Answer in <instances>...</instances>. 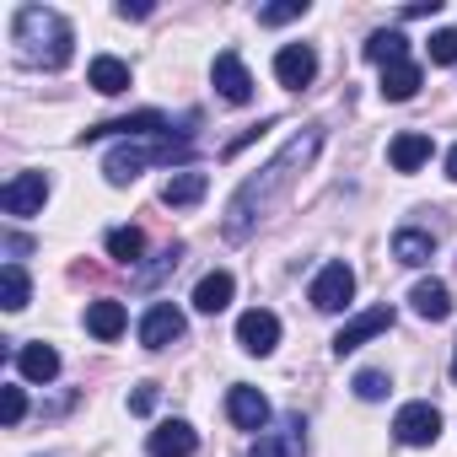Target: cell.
<instances>
[{"instance_id":"obj_7","label":"cell","mask_w":457,"mask_h":457,"mask_svg":"<svg viewBox=\"0 0 457 457\" xmlns=\"http://www.w3.org/2000/svg\"><path fill=\"white\" fill-rule=\"evenodd\" d=\"M393 436H398L403 446H430V441L441 436V409H430V403H403L398 420H393Z\"/></svg>"},{"instance_id":"obj_15","label":"cell","mask_w":457,"mask_h":457,"mask_svg":"<svg viewBox=\"0 0 457 457\" xmlns=\"http://www.w3.org/2000/svg\"><path fill=\"white\" fill-rule=\"evenodd\" d=\"M302 446H307V425L286 420L280 430H259V441L248 446V457H302Z\"/></svg>"},{"instance_id":"obj_11","label":"cell","mask_w":457,"mask_h":457,"mask_svg":"<svg viewBox=\"0 0 457 457\" xmlns=\"http://www.w3.org/2000/svg\"><path fill=\"white\" fill-rule=\"evenodd\" d=\"M237 345H243L248 355H270V350L280 345V318L264 312V307L243 312V318H237Z\"/></svg>"},{"instance_id":"obj_33","label":"cell","mask_w":457,"mask_h":457,"mask_svg":"<svg viewBox=\"0 0 457 457\" xmlns=\"http://www.w3.org/2000/svg\"><path fill=\"white\" fill-rule=\"evenodd\" d=\"M151 409H156V382H140L129 393V414H151Z\"/></svg>"},{"instance_id":"obj_29","label":"cell","mask_w":457,"mask_h":457,"mask_svg":"<svg viewBox=\"0 0 457 457\" xmlns=\"http://www.w3.org/2000/svg\"><path fill=\"white\" fill-rule=\"evenodd\" d=\"M296 17H307V0H280V6H264V12H259L264 28H286V22H296Z\"/></svg>"},{"instance_id":"obj_30","label":"cell","mask_w":457,"mask_h":457,"mask_svg":"<svg viewBox=\"0 0 457 457\" xmlns=\"http://www.w3.org/2000/svg\"><path fill=\"white\" fill-rule=\"evenodd\" d=\"M387 377L382 371H355V398H366V403H377V398H387Z\"/></svg>"},{"instance_id":"obj_28","label":"cell","mask_w":457,"mask_h":457,"mask_svg":"<svg viewBox=\"0 0 457 457\" xmlns=\"http://www.w3.org/2000/svg\"><path fill=\"white\" fill-rule=\"evenodd\" d=\"M178 264H183V243H167L162 259H156L151 270H135V286H156V280H162L167 270H178Z\"/></svg>"},{"instance_id":"obj_17","label":"cell","mask_w":457,"mask_h":457,"mask_svg":"<svg viewBox=\"0 0 457 457\" xmlns=\"http://www.w3.org/2000/svg\"><path fill=\"white\" fill-rule=\"evenodd\" d=\"M409 302H414V312H420L425 323H446V318H452V291H446L441 280H420V286L409 291Z\"/></svg>"},{"instance_id":"obj_22","label":"cell","mask_w":457,"mask_h":457,"mask_svg":"<svg viewBox=\"0 0 457 457\" xmlns=\"http://www.w3.org/2000/svg\"><path fill=\"white\" fill-rule=\"evenodd\" d=\"M430 253H436V237L430 232H414V226L393 232V259L398 264H430Z\"/></svg>"},{"instance_id":"obj_13","label":"cell","mask_w":457,"mask_h":457,"mask_svg":"<svg viewBox=\"0 0 457 457\" xmlns=\"http://www.w3.org/2000/svg\"><path fill=\"white\" fill-rule=\"evenodd\" d=\"M194 446H199V436H194L188 420H162V425L145 436V452H151V457H194Z\"/></svg>"},{"instance_id":"obj_34","label":"cell","mask_w":457,"mask_h":457,"mask_svg":"<svg viewBox=\"0 0 457 457\" xmlns=\"http://www.w3.org/2000/svg\"><path fill=\"white\" fill-rule=\"evenodd\" d=\"M119 17H124V22H129V17L140 22V17H151V6H145V0H124V6H119Z\"/></svg>"},{"instance_id":"obj_1","label":"cell","mask_w":457,"mask_h":457,"mask_svg":"<svg viewBox=\"0 0 457 457\" xmlns=\"http://www.w3.org/2000/svg\"><path fill=\"white\" fill-rule=\"evenodd\" d=\"M318 145H323V129H302V135H296V140H291V145H286L264 172H259V178H248V183L237 188V199L226 204V237L243 243L253 226H259V215H264V210H270L291 183H296V172L318 156Z\"/></svg>"},{"instance_id":"obj_26","label":"cell","mask_w":457,"mask_h":457,"mask_svg":"<svg viewBox=\"0 0 457 457\" xmlns=\"http://www.w3.org/2000/svg\"><path fill=\"white\" fill-rule=\"evenodd\" d=\"M28 291H33V286H28V270L12 259L6 270H0V302H6V312H22V307H28Z\"/></svg>"},{"instance_id":"obj_25","label":"cell","mask_w":457,"mask_h":457,"mask_svg":"<svg viewBox=\"0 0 457 457\" xmlns=\"http://www.w3.org/2000/svg\"><path fill=\"white\" fill-rule=\"evenodd\" d=\"M87 328L97 339H119L124 334V302H92L87 307Z\"/></svg>"},{"instance_id":"obj_14","label":"cell","mask_w":457,"mask_h":457,"mask_svg":"<svg viewBox=\"0 0 457 457\" xmlns=\"http://www.w3.org/2000/svg\"><path fill=\"white\" fill-rule=\"evenodd\" d=\"M275 76H280V87L302 92V87H312V76H318V54H312L307 44H286V49L275 54Z\"/></svg>"},{"instance_id":"obj_18","label":"cell","mask_w":457,"mask_h":457,"mask_svg":"<svg viewBox=\"0 0 457 457\" xmlns=\"http://www.w3.org/2000/svg\"><path fill=\"white\" fill-rule=\"evenodd\" d=\"M17 371L28 382H54L60 377V350L54 345H22L17 350Z\"/></svg>"},{"instance_id":"obj_35","label":"cell","mask_w":457,"mask_h":457,"mask_svg":"<svg viewBox=\"0 0 457 457\" xmlns=\"http://www.w3.org/2000/svg\"><path fill=\"white\" fill-rule=\"evenodd\" d=\"M446 178H452V183H457V145H452V151H446Z\"/></svg>"},{"instance_id":"obj_16","label":"cell","mask_w":457,"mask_h":457,"mask_svg":"<svg viewBox=\"0 0 457 457\" xmlns=\"http://www.w3.org/2000/svg\"><path fill=\"white\" fill-rule=\"evenodd\" d=\"M232 291H237V280H232V275H226V270H210V275L194 286V307L215 318V312H226V307H232Z\"/></svg>"},{"instance_id":"obj_3","label":"cell","mask_w":457,"mask_h":457,"mask_svg":"<svg viewBox=\"0 0 457 457\" xmlns=\"http://www.w3.org/2000/svg\"><path fill=\"white\" fill-rule=\"evenodd\" d=\"M172 162H188V140L156 135V140H129V145L108 151L103 172H108V183H135L145 167H172Z\"/></svg>"},{"instance_id":"obj_5","label":"cell","mask_w":457,"mask_h":457,"mask_svg":"<svg viewBox=\"0 0 457 457\" xmlns=\"http://www.w3.org/2000/svg\"><path fill=\"white\" fill-rule=\"evenodd\" d=\"M355 296V270L350 264H323L318 280H312V307L318 312H345Z\"/></svg>"},{"instance_id":"obj_36","label":"cell","mask_w":457,"mask_h":457,"mask_svg":"<svg viewBox=\"0 0 457 457\" xmlns=\"http://www.w3.org/2000/svg\"><path fill=\"white\" fill-rule=\"evenodd\" d=\"M452 382H457V355H452Z\"/></svg>"},{"instance_id":"obj_12","label":"cell","mask_w":457,"mask_h":457,"mask_svg":"<svg viewBox=\"0 0 457 457\" xmlns=\"http://www.w3.org/2000/svg\"><path fill=\"white\" fill-rule=\"evenodd\" d=\"M226 414H232L237 430H264V425H270V398H264L259 387L237 382L232 393H226Z\"/></svg>"},{"instance_id":"obj_32","label":"cell","mask_w":457,"mask_h":457,"mask_svg":"<svg viewBox=\"0 0 457 457\" xmlns=\"http://www.w3.org/2000/svg\"><path fill=\"white\" fill-rule=\"evenodd\" d=\"M28 414V398H22V387H0V420L6 425H17Z\"/></svg>"},{"instance_id":"obj_6","label":"cell","mask_w":457,"mask_h":457,"mask_svg":"<svg viewBox=\"0 0 457 457\" xmlns=\"http://www.w3.org/2000/svg\"><path fill=\"white\" fill-rule=\"evenodd\" d=\"M49 199V178L44 172H17L6 188H0V210L6 215H38Z\"/></svg>"},{"instance_id":"obj_9","label":"cell","mask_w":457,"mask_h":457,"mask_svg":"<svg viewBox=\"0 0 457 457\" xmlns=\"http://www.w3.org/2000/svg\"><path fill=\"white\" fill-rule=\"evenodd\" d=\"M215 92L226 97V103H232V108H243V103H253V76H248V65L232 54V49H226V54H215Z\"/></svg>"},{"instance_id":"obj_19","label":"cell","mask_w":457,"mask_h":457,"mask_svg":"<svg viewBox=\"0 0 457 457\" xmlns=\"http://www.w3.org/2000/svg\"><path fill=\"white\" fill-rule=\"evenodd\" d=\"M387 162H393L398 172H414V167H425V162H430V135H420V129H403V135L387 145Z\"/></svg>"},{"instance_id":"obj_8","label":"cell","mask_w":457,"mask_h":457,"mask_svg":"<svg viewBox=\"0 0 457 457\" xmlns=\"http://www.w3.org/2000/svg\"><path fill=\"white\" fill-rule=\"evenodd\" d=\"M183 328H188L183 312H178L172 302H156V307L140 318V345H145V350H167V345L183 339Z\"/></svg>"},{"instance_id":"obj_2","label":"cell","mask_w":457,"mask_h":457,"mask_svg":"<svg viewBox=\"0 0 457 457\" xmlns=\"http://www.w3.org/2000/svg\"><path fill=\"white\" fill-rule=\"evenodd\" d=\"M12 38L22 44L28 65H44V71L71 65V22L60 12H49V6H22L12 17Z\"/></svg>"},{"instance_id":"obj_24","label":"cell","mask_w":457,"mask_h":457,"mask_svg":"<svg viewBox=\"0 0 457 457\" xmlns=\"http://www.w3.org/2000/svg\"><path fill=\"white\" fill-rule=\"evenodd\" d=\"M403 54H409V38H403V33H371V38H366V60L382 65V71H387V65H403Z\"/></svg>"},{"instance_id":"obj_20","label":"cell","mask_w":457,"mask_h":457,"mask_svg":"<svg viewBox=\"0 0 457 457\" xmlns=\"http://www.w3.org/2000/svg\"><path fill=\"white\" fill-rule=\"evenodd\" d=\"M204 188H210V178H204V172H172V178L162 183V204L188 210V204H199V199H204Z\"/></svg>"},{"instance_id":"obj_21","label":"cell","mask_w":457,"mask_h":457,"mask_svg":"<svg viewBox=\"0 0 457 457\" xmlns=\"http://www.w3.org/2000/svg\"><path fill=\"white\" fill-rule=\"evenodd\" d=\"M87 81H92L103 97H119V92H129V65H124V60H113V54H97V60H92V71H87Z\"/></svg>"},{"instance_id":"obj_31","label":"cell","mask_w":457,"mask_h":457,"mask_svg":"<svg viewBox=\"0 0 457 457\" xmlns=\"http://www.w3.org/2000/svg\"><path fill=\"white\" fill-rule=\"evenodd\" d=\"M430 60H436V65H457V28L430 33Z\"/></svg>"},{"instance_id":"obj_10","label":"cell","mask_w":457,"mask_h":457,"mask_svg":"<svg viewBox=\"0 0 457 457\" xmlns=\"http://www.w3.org/2000/svg\"><path fill=\"white\" fill-rule=\"evenodd\" d=\"M387 328H393V307H371V312L350 318V323L334 334V355H350V350H361L366 339H377V334H387Z\"/></svg>"},{"instance_id":"obj_23","label":"cell","mask_w":457,"mask_h":457,"mask_svg":"<svg viewBox=\"0 0 457 457\" xmlns=\"http://www.w3.org/2000/svg\"><path fill=\"white\" fill-rule=\"evenodd\" d=\"M414 92H420V65H414V60L382 71V97H387V103H409Z\"/></svg>"},{"instance_id":"obj_27","label":"cell","mask_w":457,"mask_h":457,"mask_svg":"<svg viewBox=\"0 0 457 457\" xmlns=\"http://www.w3.org/2000/svg\"><path fill=\"white\" fill-rule=\"evenodd\" d=\"M140 253H145V232H140V226H113V232H108V259L135 264Z\"/></svg>"},{"instance_id":"obj_4","label":"cell","mask_w":457,"mask_h":457,"mask_svg":"<svg viewBox=\"0 0 457 457\" xmlns=\"http://www.w3.org/2000/svg\"><path fill=\"white\" fill-rule=\"evenodd\" d=\"M103 135H129V140H156V135H172V119H167V113H156V108H140V113H129V119H103V124H92V129H81L76 140H81V145H92V140H103Z\"/></svg>"}]
</instances>
